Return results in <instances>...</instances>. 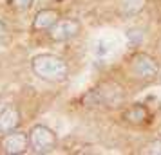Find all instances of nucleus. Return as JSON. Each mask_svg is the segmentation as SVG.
<instances>
[{
	"instance_id": "f257e3e1",
	"label": "nucleus",
	"mask_w": 161,
	"mask_h": 155,
	"mask_svg": "<svg viewBox=\"0 0 161 155\" xmlns=\"http://www.w3.org/2000/svg\"><path fill=\"white\" fill-rule=\"evenodd\" d=\"M31 67H33V72L36 74L40 80L49 83H58L64 81L69 74V67L64 59L56 56V54H38L33 58L31 61Z\"/></svg>"
},
{
	"instance_id": "f03ea898",
	"label": "nucleus",
	"mask_w": 161,
	"mask_h": 155,
	"mask_svg": "<svg viewBox=\"0 0 161 155\" xmlns=\"http://www.w3.org/2000/svg\"><path fill=\"white\" fill-rule=\"evenodd\" d=\"M129 69H130V72H132L134 78L143 80V81H150V80H154V78L159 74V65H158V61H156L152 56L145 54V52H136V54H132Z\"/></svg>"
},
{
	"instance_id": "7ed1b4c3",
	"label": "nucleus",
	"mask_w": 161,
	"mask_h": 155,
	"mask_svg": "<svg viewBox=\"0 0 161 155\" xmlns=\"http://www.w3.org/2000/svg\"><path fill=\"white\" fill-rule=\"evenodd\" d=\"M29 142L31 148L36 153H49L56 148V133L45 125H35L29 132Z\"/></svg>"
},
{
	"instance_id": "20e7f679",
	"label": "nucleus",
	"mask_w": 161,
	"mask_h": 155,
	"mask_svg": "<svg viewBox=\"0 0 161 155\" xmlns=\"http://www.w3.org/2000/svg\"><path fill=\"white\" fill-rule=\"evenodd\" d=\"M91 96L94 97V105H107V106H118L123 103L125 94L123 89L112 81H105L100 85V89L91 92Z\"/></svg>"
},
{
	"instance_id": "39448f33",
	"label": "nucleus",
	"mask_w": 161,
	"mask_h": 155,
	"mask_svg": "<svg viewBox=\"0 0 161 155\" xmlns=\"http://www.w3.org/2000/svg\"><path fill=\"white\" fill-rule=\"evenodd\" d=\"M81 25L76 18H62L49 29V38L53 42H67L80 33Z\"/></svg>"
},
{
	"instance_id": "423d86ee",
	"label": "nucleus",
	"mask_w": 161,
	"mask_h": 155,
	"mask_svg": "<svg viewBox=\"0 0 161 155\" xmlns=\"http://www.w3.org/2000/svg\"><path fill=\"white\" fill-rule=\"evenodd\" d=\"M29 133L24 132H9L2 139V150L8 155H20L29 146Z\"/></svg>"
},
{
	"instance_id": "0eeeda50",
	"label": "nucleus",
	"mask_w": 161,
	"mask_h": 155,
	"mask_svg": "<svg viewBox=\"0 0 161 155\" xmlns=\"http://www.w3.org/2000/svg\"><path fill=\"white\" fill-rule=\"evenodd\" d=\"M20 110L16 108L15 105H8L4 110L0 112V133H9L15 132L16 128L20 126Z\"/></svg>"
},
{
	"instance_id": "6e6552de",
	"label": "nucleus",
	"mask_w": 161,
	"mask_h": 155,
	"mask_svg": "<svg viewBox=\"0 0 161 155\" xmlns=\"http://www.w3.org/2000/svg\"><path fill=\"white\" fill-rule=\"evenodd\" d=\"M60 20V13L56 9H42L38 11L33 18V29L35 31H45L51 29L54 23Z\"/></svg>"
},
{
	"instance_id": "1a4fd4ad",
	"label": "nucleus",
	"mask_w": 161,
	"mask_h": 155,
	"mask_svg": "<svg viewBox=\"0 0 161 155\" xmlns=\"http://www.w3.org/2000/svg\"><path fill=\"white\" fill-rule=\"evenodd\" d=\"M125 121L127 123H132V125H139V123H145L147 117H148V112H147V108L143 106V105H132L129 110L125 112Z\"/></svg>"
},
{
	"instance_id": "9d476101",
	"label": "nucleus",
	"mask_w": 161,
	"mask_h": 155,
	"mask_svg": "<svg viewBox=\"0 0 161 155\" xmlns=\"http://www.w3.org/2000/svg\"><path fill=\"white\" fill-rule=\"evenodd\" d=\"M147 6V0H121V15L134 16L141 13Z\"/></svg>"
},
{
	"instance_id": "9b49d317",
	"label": "nucleus",
	"mask_w": 161,
	"mask_h": 155,
	"mask_svg": "<svg viewBox=\"0 0 161 155\" xmlns=\"http://www.w3.org/2000/svg\"><path fill=\"white\" fill-rule=\"evenodd\" d=\"M35 0H9V6L16 11H27L33 6Z\"/></svg>"
},
{
	"instance_id": "f8f14e48",
	"label": "nucleus",
	"mask_w": 161,
	"mask_h": 155,
	"mask_svg": "<svg viewBox=\"0 0 161 155\" xmlns=\"http://www.w3.org/2000/svg\"><path fill=\"white\" fill-rule=\"evenodd\" d=\"M147 152H148V153H159V155H161V139H159V141H154V142H150Z\"/></svg>"
},
{
	"instance_id": "ddd939ff",
	"label": "nucleus",
	"mask_w": 161,
	"mask_h": 155,
	"mask_svg": "<svg viewBox=\"0 0 161 155\" xmlns=\"http://www.w3.org/2000/svg\"><path fill=\"white\" fill-rule=\"evenodd\" d=\"M8 33H9V31H8V25L0 20V44H2V42L8 38Z\"/></svg>"
}]
</instances>
